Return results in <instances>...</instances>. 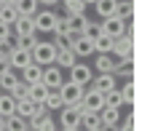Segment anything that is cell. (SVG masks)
<instances>
[{"instance_id":"obj_19","label":"cell","mask_w":150,"mask_h":131,"mask_svg":"<svg viewBox=\"0 0 150 131\" xmlns=\"http://www.w3.org/2000/svg\"><path fill=\"white\" fill-rule=\"evenodd\" d=\"M115 6H118V0H97V3H94V8H97V16H99V19L115 16Z\"/></svg>"},{"instance_id":"obj_3","label":"cell","mask_w":150,"mask_h":131,"mask_svg":"<svg viewBox=\"0 0 150 131\" xmlns=\"http://www.w3.org/2000/svg\"><path fill=\"white\" fill-rule=\"evenodd\" d=\"M83 91H86V88H81V86H75V83L64 80V83L59 86L62 104H64V107H75V104H81V99H83Z\"/></svg>"},{"instance_id":"obj_34","label":"cell","mask_w":150,"mask_h":131,"mask_svg":"<svg viewBox=\"0 0 150 131\" xmlns=\"http://www.w3.org/2000/svg\"><path fill=\"white\" fill-rule=\"evenodd\" d=\"M27 91H30V86H24L22 80H16V86L8 91V96H11L13 102H22V99H27Z\"/></svg>"},{"instance_id":"obj_35","label":"cell","mask_w":150,"mask_h":131,"mask_svg":"<svg viewBox=\"0 0 150 131\" xmlns=\"http://www.w3.org/2000/svg\"><path fill=\"white\" fill-rule=\"evenodd\" d=\"M6 131H27V120L19 115H11L6 118Z\"/></svg>"},{"instance_id":"obj_6","label":"cell","mask_w":150,"mask_h":131,"mask_svg":"<svg viewBox=\"0 0 150 131\" xmlns=\"http://www.w3.org/2000/svg\"><path fill=\"white\" fill-rule=\"evenodd\" d=\"M81 115H83V107L81 104L62 107V112H59V126L62 128H81Z\"/></svg>"},{"instance_id":"obj_33","label":"cell","mask_w":150,"mask_h":131,"mask_svg":"<svg viewBox=\"0 0 150 131\" xmlns=\"http://www.w3.org/2000/svg\"><path fill=\"white\" fill-rule=\"evenodd\" d=\"M16 80H19V78L13 75V70H8L6 75H0V94H8V91L16 86Z\"/></svg>"},{"instance_id":"obj_12","label":"cell","mask_w":150,"mask_h":131,"mask_svg":"<svg viewBox=\"0 0 150 131\" xmlns=\"http://www.w3.org/2000/svg\"><path fill=\"white\" fill-rule=\"evenodd\" d=\"M40 75H43V67H38L32 62V64H27L22 70V78H19V80H22L24 86H38V83H40Z\"/></svg>"},{"instance_id":"obj_43","label":"cell","mask_w":150,"mask_h":131,"mask_svg":"<svg viewBox=\"0 0 150 131\" xmlns=\"http://www.w3.org/2000/svg\"><path fill=\"white\" fill-rule=\"evenodd\" d=\"M0 3H3V6H13V3H16V0H0Z\"/></svg>"},{"instance_id":"obj_11","label":"cell","mask_w":150,"mask_h":131,"mask_svg":"<svg viewBox=\"0 0 150 131\" xmlns=\"http://www.w3.org/2000/svg\"><path fill=\"white\" fill-rule=\"evenodd\" d=\"M72 54H75V59H81V56H91L94 54V43L88 40V37H83V35H78L72 40V48H70Z\"/></svg>"},{"instance_id":"obj_2","label":"cell","mask_w":150,"mask_h":131,"mask_svg":"<svg viewBox=\"0 0 150 131\" xmlns=\"http://www.w3.org/2000/svg\"><path fill=\"white\" fill-rule=\"evenodd\" d=\"M56 19H59V13H56L54 8H43V11H38V13H35V19H32L35 32H54Z\"/></svg>"},{"instance_id":"obj_41","label":"cell","mask_w":150,"mask_h":131,"mask_svg":"<svg viewBox=\"0 0 150 131\" xmlns=\"http://www.w3.org/2000/svg\"><path fill=\"white\" fill-rule=\"evenodd\" d=\"M8 70H11V67H8V62H6V59H0V75H6Z\"/></svg>"},{"instance_id":"obj_26","label":"cell","mask_w":150,"mask_h":131,"mask_svg":"<svg viewBox=\"0 0 150 131\" xmlns=\"http://www.w3.org/2000/svg\"><path fill=\"white\" fill-rule=\"evenodd\" d=\"M13 115H19V118H24V120L35 118V104H32L30 99H22V102H16V112H13Z\"/></svg>"},{"instance_id":"obj_24","label":"cell","mask_w":150,"mask_h":131,"mask_svg":"<svg viewBox=\"0 0 150 131\" xmlns=\"http://www.w3.org/2000/svg\"><path fill=\"white\" fill-rule=\"evenodd\" d=\"M46 94H48V88L38 83V86H30V91H27V99H30L35 107H40V104H43V99H46Z\"/></svg>"},{"instance_id":"obj_15","label":"cell","mask_w":150,"mask_h":131,"mask_svg":"<svg viewBox=\"0 0 150 131\" xmlns=\"http://www.w3.org/2000/svg\"><path fill=\"white\" fill-rule=\"evenodd\" d=\"M88 22H91V19L86 13H81V16H67V30H70V35H81Z\"/></svg>"},{"instance_id":"obj_21","label":"cell","mask_w":150,"mask_h":131,"mask_svg":"<svg viewBox=\"0 0 150 131\" xmlns=\"http://www.w3.org/2000/svg\"><path fill=\"white\" fill-rule=\"evenodd\" d=\"M75 62V54L72 51H56V59H54V67H59V70H70Z\"/></svg>"},{"instance_id":"obj_17","label":"cell","mask_w":150,"mask_h":131,"mask_svg":"<svg viewBox=\"0 0 150 131\" xmlns=\"http://www.w3.org/2000/svg\"><path fill=\"white\" fill-rule=\"evenodd\" d=\"M11 27H13L16 37H22V35H38V32H35V24H32V19H24V16H19Z\"/></svg>"},{"instance_id":"obj_27","label":"cell","mask_w":150,"mask_h":131,"mask_svg":"<svg viewBox=\"0 0 150 131\" xmlns=\"http://www.w3.org/2000/svg\"><path fill=\"white\" fill-rule=\"evenodd\" d=\"M62 6H64V16H81V13H86L83 0H62Z\"/></svg>"},{"instance_id":"obj_10","label":"cell","mask_w":150,"mask_h":131,"mask_svg":"<svg viewBox=\"0 0 150 131\" xmlns=\"http://www.w3.org/2000/svg\"><path fill=\"white\" fill-rule=\"evenodd\" d=\"M27 64H32V54H30V51L13 48V51L8 54V67H11V70H24Z\"/></svg>"},{"instance_id":"obj_14","label":"cell","mask_w":150,"mask_h":131,"mask_svg":"<svg viewBox=\"0 0 150 131\" xmlns=\"http://www.w3.org/2000/svg\"><path fill=\"white\" fill-rule=\"evenodd\" d=\"M27 128H30V131H48V128H56V126H54V118L46 112V115L30 118V120H27Z\"/></svg>"},{"instance_id":"obj_1","label":"cell","mask_w":150,"mask_h":131,"mask_svg":"<svg viewBox=\"0 0 150 131\" xmlns=\"http://www.w3.org/2000/svg\"><path fill=\"white\" fill-rule=\"evenodd\" d=\"M54 59H56V48H54V43L40 40V43L32 48V62H35L38 67H51Z\"/></svg>"},{"instance_id":"obj_39","label":"cell","mask_w":150,"mask_h":131,"mask_svg":"<svg viewBox=\"0 0 150 131\" xmlns=\"http://www.w3.org/2000/svg\"><path fill=\"white\" fill-rule=\"evenodd\" d=\"M118 131H134V115H126V120L118 126Z\"/></svg>"},{"instance_id":"obj_37","label":"cell","mask_w":150,"mask_h":131,"mask_svg":"<svg viewBox=\"0 0 150 131\" xmlns=\"http://www.w3.org/2000/svg\"><path fill=\"white\" fill-rule=\"evenodd\" d=\"M118 94H121L123 104H129V107L134 104V83H131V80H129V83H126L123 88H118Z\"/></svg>"},{"instance_id":"obj_31","label":"cell","mask_w":150,"mask_h":131,"mask_svg":"<svg viewBox=\"0 0 150 131\" xmlns=\"http://www.w3.org/2000/svg\"><path fill=\"white\" fill-rule=\"evenodd\" d=\"M112 75H121V78L131 80V78H134V64H131V62H115V70H112Z\"/></svg>"},{"instance_id":"obj_13","label":"cell","mask_w":150,"mask_h":131,"mask_svg":"<svg viewBox=\"0 0 150 131\" xmlns=\"http://www.w3.org/2000/svg\"><path fill=\"white\" fill-rule=\"evenodd\" d=\"M13 8H16V13H19V16H24V19H35V13L40 11L38 0H16Z\"/></svg>"},{"instance_id":"obj_28","label":"cell","mask_w":150,"mask_h":131,"mask_svg":"<svg viewBox=\"0 0 150 131\" xmlns=\"http://www.w3.org/2000/svg\"><path fill=\"white\" fill-rule=\"evenodd\" d=\"M38 43H40V40H38V35H22V37H16V40H13V48H22V51H30L32 54V48Z\"/></svg>"},{"instance_id":"obj_9","label":"cell","mask_w":150,"mask_h":131,"mask_svg":"<svg viewBox=\"0 0 150 131\" xmlns=\"http://www.w3.org/2000/svg\"><path fill=\"white\" fill-rule=\"evenodd\" d=\"M91 88H94V91H99V94H110V91H115V88H118V80H115V75L102 72V75H97V78L91 80Z\"/></svg>"},{"instance_id":"obj_48","label":"cell","mask_w":150,"mask_h":131,"mask_svg":"<svg viewBox=\"0 0 150 131\" xmlns=\"http://www.w3.org/2000/svg\"><path fill=\"white\" fill-rule=\"evenodd\" d=\"M48 131H56V128H48Z\"/></svg>"},{"instance_id":"obj_16","label":"cell","mask_w":150,"mask_h":131,"mask_svg":"<svg viewBox=\"0 0 150 131\" xmlns=\"http://www.w3.org/2000/svg\"><path fill=\"white\" fill-rule=\"evenodd\" d=\"M99 120H102V128H115V126L121 123V112H118V110L105 107V110L99 112Z\"/></svg>"},{"instance_id":"obj_32","label":"cell","mask_w":150,"mask_h":131,"mask_svg":"<svg viewBox=\"0 0 150 131\" xmlns=\"http://www.w3.org/2000/svg\"><path fill=\"white\" fill-rule=\"evenodd\" d=\"M110 51H112V37L99 35L97 40H94V54H110Z\"/></svg>"},{"instance_id":"obj_5","label":"cell","mask_w":150,"mask_h":131,"mask_svg":"<svg viewBox=\"0 0 150 131\" xmlns=\"http://www.w3.org/2000/svg\"><path fill=\"white\" fill-rule=\"evenodd\" d=\"M91 80H94V70H91L88 64H83V62H75V64L70 67V83H75V86L86 88Z\"/></svg>"},{"instance_id":"obj_40","label":"cell","mask_w":150,"mask_h":131,"mask_svg":"<svg viewBox=\"0 0 150 131\" xmlns=\"http://www.w3.org/2000/svg\"><path fill=\"white\" fill-rule=\"evenodd\" d=\"M6 40H11V27L0 24V43H6Z\"/></svg>"},{"instance_id":"obj_46","label":"cell","mask_w":150,"mask_h":131,"mask_svg":"<svg viewBox=\"0 0 150 131\" xmlns=\"http://www.w3.org/2000/svg\"><path fill=\"white\" fill-rule=\"evenodd\" d=\"M62 131H81V128H62Z\"/></svg>"},{"instance_id":"obj_22","label":"cell","mask_w":150,"mask_h":131,"mask_svg":"<svg viewBox=\"0 0 150 131\" xmlns=\"http://www.w3.org/2000/svg\"><path fill=\"white\" fill-rule=\"evenodd\" d=\"M115 16L123 19V22L129 24V22H131V16H134V3H131V0H118V6H115Z\"/></svg>"},{"instance_id":"obj_20","label":"cell","mask_w":150,"mask_h":131,"mask_svg":"<svg viewBox=\"0 0 150 131\" xmlns=\"http://www.w3.org/2000/svg\"><path fill=\"white\" fill-rule=\"evenodd\" d=\"M91 70H99V75L102 72H110L112 75V70H115V59H112L110 54H97V64H94Z\"/></svg>"},{"instance_id":"obj_23","label":"cell","mask_w":150,"mask_h":131,"mask_svg":"<svg viewBox=\"0 0 150 131\" xmlns=\"http://www.w3.org/2000/svg\"><path fill=\"white\" fill-rule=\"evenodd\" d=\"M62 96H59V91H48L46 94V99H43V110L46 112H56V110H62Z\"/></svg>"},{"instance_id":"obj_45","label":"cell","mask_w":150,"mask_h":131,"mask_svg":"<svg viewBox=\"0 0 150 131\" xmlns=\"http://www.w3.org/2000/svg\"><path fill=\"white\" fill-rule=\"evenodd\" d=\"M0 131H6V118H0Z\"/></svg>"},{"instance_id":"obj_47","label":"cell","mask_w":150,"mask_h":131,"mask_svg":"<svg viewBox=\"0 0 150 131\" xmlns=\"http://www.w3.org/2000/svg\"><path fill=\"white\" fill-rule=\"evenodd\" d=\"M94 131H102V128H94Z\"/></svg>"},{"instance_id":"obj_25","label":"cell","mask_w":150,"mask_h":131,"mask_svg":"<svg viewBox=\"0 0 150 131\" xmlns=\"http://www.w3.org/2000/svg\"><path fill=\"white\" fill-rule=\"evenodd\" d=\"M78 35H70V32H62V35H54V48L56 51H70L72 48V40Z\"/></svg>"},{"instance_id":"obj_7","label":"cell","mask_w":150,"mask_h":131,"mask_svg":"<svg viewBox=\"0 0 150 131\" xmlns=\"http://www.w3.org/2000/svg\"><path fill=\"white\" fill-rule=\"evenodd\" d=\"M64 83V75L59 67H43V75H40V86H46L48 91H59V86Z\"/></svg>"},{"instance_id":"obj_4","label":"cell","mask_w":150,"mask_h":131,"mask_svg":"<svg viewBox=\"0 0 150 131\" xmlns=\"http://www.w3.org/2000/svg\"><path fill=\"white\" fill-rule=\"evenodd\" d=\"M102 35H107V37H112V40H118V37H123L126 35V30H129V24L123 22V19H118V16H107V19H102Z\"/></svg>"},{"instance_id":"obj_36","label":"cell","mask_w":150,"mask_h":131,"mask_svg":"<svg viewBox=\"0 0 150 131\" xmlns=\"http://www.w3.org/2000/svg\"><path fill=\"white\" fill-rule=\"evenodd\" d=\"M105 107H110V110H121V107H123V99H121L118 88L110 91V94H105Z\"/></svg>"},{"instance_id":"obj_44","label":"cell","mask_w":150,"mask_h":131,"mask_svg":"<svg viewBox=\"0 0 150 131\" xmlns=\"http://www.w3.org/2000/svg\"><path fill=\"white\" fill-rule=\"evenodd\" d=\"M94 3H97V0H83V6L88 8V6H94Z\"/></svg>"},{"instance_id":"obj_49","label":"cell","mask_w":150,"mask_h":131,"mask_svg":"<svg viewBox=\"0 0 150 131\" xmlns=\"http://www.w3.org/2000/svg\"><path fill=\"white\" fill-rule=\"evenodd\" d=\"M0 6H3V3H0Z\"/></svg>"},{"instance_id":"obj_30","label":"cell","mask_w":150,"mask_h":131,"mask_svg":"<svg viewBox=\"0 0 150 131\" xmlns=\"http://www.w3.org/2000/svg\"><path fill=\"white\" fill-rule=\"evenodd\" d=\"M16 19H19V13H16L13 6H0V24H8L11 27Z\"/></svg>"},{"instance_id":"obj_50","label":"cell","mask_w":150,"mask_h":131,"mask_svg":"<svg viewBox=\"0 0 150 131\" xmlns=\"http://www.w3.org/2000/svg\"><path fill=\"white\" fill-rule=\"evenodd\" d=\"M27 131H30V128H27Z\"/></svg>"},{"instance_id":"obj_29","label":"cell","mask_w":150,"mask_h":131,"mask_svg":"<svg viewBox=\"0 0 150 131\" xmlns=\"http://www.w3.org/2000/svg\"><path fill=\"white\" fill-rule=\"evenodd\" d=\"M13 112H16V102L8 94H0V118H11Z\"/></svg>"},{"instance_id":"obj_18","label":"cell","mask_w":150,"mask_h":131,"mask_svg":"<svg viewBox=\"0 0 150 131\" xmlns=\"http://www.w3.org/2000/svg\"><path fill=\"white\" fill-rule=\"evenodd\" d=\"M94 128H102V120H99V112H86L81 115V131H94Z\"/></svg>"},{"instance_id":"obj_8","label":"cell","mask_w":150,"mask_h":131,"mask_svg":"<svg viewBox=\"0 0 150 131\" xmlns=\"http://www.w3.org/2000/svg\"><path fill=\"white\" fill-rule=\"evenodd\" d=\"M81 107H83L86 112H102V110H105V94L94 91V88L83 91V99H81Z\"/></svg>"},{"instance_id":"obj_38","label":"cell","mask_w":150,"mask_h":131,"mask_svg":"<svg viewBox=\"0 0 150 131\" xmlns=\"http://www.w3.org/2000/svg\"><path fill=\"white\" fill-rule=\"evenodd\" d=\"M81 35H83V37H88V40L94 43V40H97V37L102 35V27H99L97 22H88V24H86V30H83Z\"/></svg>"},{"instance_id":"obj_42","label":"cell","mask_w":150,"mask_h":131,"mask_svg":"<svg viewBox=\"0 0 150 131\" xmlns=\"http://www.w3.org/2000/svg\"><path fill=\"white\" fill-rule=\"evenodd\" d=\"M59 0H38V6H56Z\"/></svg>"}]
</instances>
